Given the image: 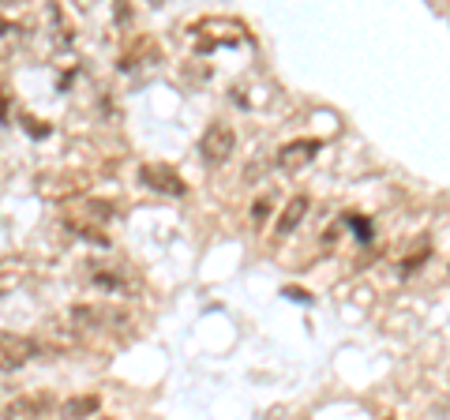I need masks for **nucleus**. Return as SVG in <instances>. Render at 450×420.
Wrapping results in <instances>:
<instances>
[{"label":"nucleus","instance_id":"f257e3e1","mask_svg":"<svg viewBox=\"0 0 450 420\" xmlns=\"http://www.w3.org/2000/svg\"><path fill=\"white\" fill-rule=\"evenodd\" d=\"M233 128L229 124H210L207 131H203V143H199V154L210 162V165H218V162H225L233 154Z\"/></svg>","mask_w":450,"mask_h":420},{"label":"nucleus","instance_id":"f03ea898","mask_svg":"<svg viewBox=\"0 0 450 420\" xmlns=\"http://www.w3.org/2000/svg\"><path fill=\"white\" fill-rule=\"evenodd\" d=\"M319 147H323L319 139H297V143H286V147L278 150V169H286V173L304 169V165L319 154Z\"/></svg>","mask_w":450,"mask_h":420},{"label":"nucleus","instance_id":"7ed1b4c3","mask_svg":"<svg viewBox=\"0 0 450 420\" xmlns=\"http://www.w3.org/2000/svg\"><path fill=\"white\" fill-rule=\"evenodd\" d=\"M38 353V345L27 338H11V334H0V368H19L27 356Z\"/></svg>","mask_w":450,"mask_h":420},{"label":"nucleus","instance_id":"20e7f679","mask_svg":"<svg viewBox=\"0 0 450 420\" xmlns=\"http://www.w3.org/2000/svg\"><path fill=\"white\" fill-rule=\"evenodd\" d=\"M143 180L154 191H169V196H184V180L176 176L169 165H143Z\"/></svg>","mask_w":450,"mask_h":420},{"label":"nucleus","instance_id":"39448f33","mask_svg":"<svg viewBox=\"0 0 450 420\" xmlns=\"http://www.w3.org/2000/svg\"><path fill=\"white\" fill-rule=\"evenodd\" d=\"M304 214H308V196H297V199H293L286 210H281L278 229H281V233H293V229H297V225L304 222Z\"/></svg>","mask_w":450,"mask_h":420},{"label":"nucleus","instance_id":"423d86ee","mask_svg":"<svg viewBox=\"0 0 450 420\" xmlns=\"http://www.w3.org/2000/svg\"><path fill=\"white\" fill-rule=\"evenodd\" d=\"M94 405H98L94 398H87V402H72V405H68V413H72V416H83V413H90Z\"/></svg>","mask_w":450,"mask_h":420}]
</instances>
